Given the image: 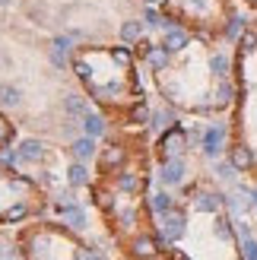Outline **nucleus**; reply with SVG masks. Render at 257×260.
I'll return each mask as SVG.
<instances>
[{
    "instance_id": "obj_31",
    "label": "nucleus",
    "mask_w": 257,
    "mask_h": 260,
    "mask_svg": "<svg viewBox=\"0 0 257 260\" xmlns=\"http://www.w3.org/2000/svg\"><path fill=\"white\" fill-rule=\"evenodd\" d=\"M76 260H99V254H86V251H80V254H76Z\"/></svg>"
},
{
    "instance_id": "obj_19",
    "label": "nucleus",
    "mask_w": 257,
    "mask_h": 260,
    "mask_svg": "<svg viewBox=\"0 0 257 260\" xmlns=\"http://www.w3.org/2000/svg\"><path fill=\"white\" fill-rule=\"evenodd\" d=\"M213 232H216V238H219V241H232V229H229V219L226 216H216L213 219Z\"/></svg>"
},
{
    "instance_id": "obj_28",
    "label": "nucleus",
    "mask_w": 257,
    "mask_h": 260,
    "mask_svg": "<svg viewBox=\"0 0 257 260\" xmlns=\"http://www.w3.org/2000/svg\"><path fill=\"white\" fill-rule=\"evenodd\" d=\"M118 184H121V187H124V190H137V178H134V175H131V172H124V175H121V178H118Z\"/></svg>"
},
{
    "instance_id": "obj_26",
    "label": "nucleus",
    "mask_w": 257,
    "mask_h": 260,
    "mask_svg": "<svg viewBox=\"0 0 257 260\" xmlns=\"http://www.w3.org/2000/svg\"><path fill=\"white\" fill-rule=\"evenodd\" d=\"M121 159H124V152H121L118 146H111V149H108L105 155H102V165H118Z\"/></svg>"
},
{
    "instance_id": "obj_23",
    "label": "nucleus",
    "mask_w": 257,
    "mask_h": 260,
    "mask_svg": "<svg viewBox=\"0 0 257 260\" xmlns=\"http://www.w3.org/2000/svg\"><path fill=\"white\" fill-rule=\"evenodd\" d=\"M175 124V118H172V111H156V114H152V127H156V130H169Z\"/></svg>"
},
{
    "instance_id": "obj_16",
    "label": "nucleus",
    "mask_w": 257,
    "mask_h": 260,
    "mask_svg": "<svg viewBox=\"0 0 257 260\" xmlns=\"http://www.w3.org/2000/svg\"><path fill=\"white\" fill-rule=\"evenodd\" d=\"M67 181H70L73 187L89 184V172H86V165H83V162H73V165H70V172H67Z\"/></svg>"
},
{
    "instance_id": "obj_4",
    "label": "nucleus",
    "mask_w": 257,
    "mask_h": 260,
    "mask_svg": "<svg viewBox=\"0 0 257 260\" xmlns=\"http://www.w3.org/2000/svg\"><path fill=\"white\" fill-rule=\"evenodd\" d=\"M187 45H190V38H187L184 29H169V32L162 35V48L169 51V54H181Z\"/></svg>"
},
{
    "instance_id": "obj_1",
    "label": "nucleus",
    "mask_w": 257,
    "mask_h": 260,
    "mask_svg": "<svg viewBox=\"0 0 257 260\" xmlns=\"http://www.w3.org/2000/svg\"><path fill=\"white\" fill-rule=\"evenodd\" d=\"M184 146H187V137H184V130H181V127H169V130H165V137H162V143H159V149H162V159H165V155H172V159H178V155L184 152Z\"/></svg>"
},
{
    "instance_id": "obj_13",
    "label": "nucleus",
    "mask_w": 257,
    "mask_h": 260,
    "mask_svg": "<svg viewBox=\"0 0 257 260\" xmlns=\"http://www.w3.org/2000/svg\"><path fill=\"white\" fill-rule=\"evenodd\" d=\"M143 29H146V25L140 22V19H127V22L121 25V38H124L127 45H131V42H140V38H143Z\"/></svg>"
},
{
    "instance_id": "obj_36",
    "label": "nucleus",
    "mask_w": 257,
    "mask_h": 260,
    "mask_svg": "<svg viewBox=\"0 0 257 260\" xmlns=\"http://www.w3.org/2000/svg\"><path fill=\"white\" fill-rule=\"evenodd\" d=\"M254 203H257V190H254Z\"/></svg>"
},
{
    "instance_id": "obj_14",
    "label": "nucleus",
    "mask_w": 257,
    "mask_h": 260,
    "mask_svg": "<svg viewBox=\"0 0 257 260\" xmlns=\"http://www.w3.org/2000/svg\"><path fill=\"white\" fill-rule=\"evenodd\" d=\"M146 60H149V67H152V70H165V63H169V51H165L162 45L146 48Z\"/></svg>"
},
{
    "instance_id": "obj_17",
    "label": "nucleus",
    "mask_w": 257,
    "mask_h": 260,
    "mask_svg": "<svg viewBox=\"0 0 257 260\" xmlns=\"http://www.w3.org/2000/svg\"><path fill=\"white\" fill-rule=\"evenodd\" d=\"M0 102H4V105H19V102H22L19 86H10V83H4V86H0Z\"/></svg>"
},
{
    "instance_id": "obj_32",
    "label": "nucleus",
    "mask_w": 257,
    "mask_h": 260,
    "mask_svg": "<svg viewBox=\"0 0 257 260\" xmlns=\"http://www.w3.org/2000/svg\"><path fill=\"white\" fill-rule=\"evenodd\" d=\"M0 260H13V254H10V248H0Z\"/></svg>"
},
{
    "instance_id": "obj_33",
    "label": "nucleus",
    "mask_w": 257,
    "mask_h": 260,
    "mask_svg": "<svg viewBox=\"0 0 257 260\" xmlns=\"http://www.w3.org/2000/svg\"><path fill=\"white\" fill-rule=\"evenodd\" d=\"M146 4H165V0H146Z\"/></svg>"
},
{
    "instance_id": "obj_30",
    "label": "nucleus",
    "mask_w": 257,
    "mask_h": 260,
    "mask_svg": "<svg viewBox=\"0 0 257 260\" xmlns=\"http://www.w3.org/2000/svg\"><path fill=\"white\" fill-rule=\"evenodd\" d=\"M146 118H149V111H146V108H137V111H134V121H140V124H143Z\"/></svg>"
},
{
    "instance_id": "obj_11",
    "label": "nucleus",
    "mask_w": 257,
    "mask_h": 260,
    "mask_svg": "<svg viewBox=\"0 0 257 260\" xmlns=\"http://www.w3.org/2000/svg\"><path fill=\"white\" fill-rule=\"evenodd\" d=\"M19 155H22V162H42L45 159V146L38 140H22Z\"/></svg>"
},
{
    "instance_id": "obj_9",
    "label": "nucleus",
    "mask_w": 257,
    "mask_h": 260,
    "mask_svg": "<svg viewBox=\"0 0 257 260\" xmlns=\"http://www.w3.org/2000/svg\"><path fill=\"white\" fill-rule=\"evenodd\" d=\"M70 152L76 155V162H86V159H92L95 155V137H80V140H73V146H70Z\"/></svg>"
},
{
    "instance_id": "obj_24",
    "label": "nucleus",
    "mask_w": 257,
    "mask_h": 260,
    "mask_svg": "<svg viewBox=\"0 0 257 260\" xmlns=\"http://www.w3.org/2000/svg\"><path fill=\"white\" fill-rule=\"evenodd\" d=\"M241 257H245V260H257V241L251 235L241 238Z\"/></svg>"
},
{
    "instance_id": "obj_10",
    "label": "nucleus",
    "mask_w": 257,
    "mask_h": 260,
    "mask_svg": "<svg viewBox=\"0 0 257 260\" xmlns=\"http://www.w3.org/2000/svg\"><path fill=\"white\" fill-rule=\"evenodd\" d=\"M80 124H83V134L86 137H102V134H105V118L95 114V111H86L83 118H80Z\"/></svg>"
},
{
    "instance_id": "obj_6",
    "label": "nucleus",
    "mask_w": 257,
    "mask_h": 260,
    "mask_svg": "<svg viewBox=\"0 0 257 260\" xmlns=\"http://www.w3.org/2000/svg\"><path fill=\"white\" fill-rule=\"evenodd\" d=\"M159 178H162V184H181L184 181V162L181 159H165Z\"/></svg>"
},
{
    "instance_id": "obj_34",
    "label": "nucleus",
    "mask_w": 257,
    "mask_h": 260,
    "mask_svg": "<svg viewBox=\"0 0 257 260\" xmlns=\"http://www.w3.org/2000/svg\"><path fill=\"white\" fill-rule=\"evenodd\" d=\"M7 4H10V0H0V7H7Z\"/></svg>"
},
{
    "instance_id": "obj_2",
    "label": "nucleus",
    "mask_w": 257,
    "mask_h": 260,
    "mask_svg": "<svg viewBox=\"0 0 257 260\" xmlns=\"http://www.w3.org/2000/svg\"><path fill=\"white\" fill-rule=\"evenodd\" d=\"M222 140H226V130L219 124H213L203 130V152L210 155V159H216V155L222 152Z\"/></svg>"
},
{
    "instance_id": "obj_35",
    "label": "nucleus",
    "mask_w": 257,
    "mask_h": 260,
    "mask_svg": "<svg viewBox=\"0 0 257 260\" xmlns=\"http://www.w3.org/2000/svg\"><path fill=\"white\" fill-rule=\"evenodd\" d=\"M0 63H7V57H0Z\"/></svg>"
},
{
    "instance_id": "obj_12",
    "label": "nucleus",
    "mask_w": 257,
    "mask_h": 260,
    "mask_svg": "<svg viewBox=\"0 0 257 260\" xmlns=\"http://www.w3.org/2000/svg\"><path fill=\"white\" fill-rule=\"evenodd\" d=\"M63 111H67L70 118H83V114L89 111V102L83 95H67L63 99Z\"/></svg>"
},
{
    "instance_id": "obj_7",
    "label": "nucleus",
    "mask_w": 257,
    "mask_h": 260,
    "mask_svg": "<svg viewBox=\"0 0 257 260\" xmlns=\"http://www.w3.org/2000/svg\"><path fill=\"white\" fill-rule=\"evenodd\" d=\"M210 70L216 80H229V73H232V60H229L226 51H213V57H210Z\"/></svg>"
},
{
    "instance_id": "obj_22",
    "label": "nucleus",
    "mask_w": 257,
    "mask_h": 260,
    "mask_svg": "<svg viewBox=\"0 0 257 260\" xmlns=\"http://www.w3.org/2000/svg\"><path fill=\"white\" fill-rule=\"evenodd\" d=\"M143 19H146V25H149V29H165V25H172L169 19H162V16H159V13L152 10V7L143 13Z\"/></svg>"
},
{
    "instance_id": "obj_27",
    "label": "nucleus",
    "mask_w": 257,
    "mask_h": 260,
    "mask_svg": "<svg viewBox=\"0 0 257 260\" xmlns=\"http://www.w3.org/2000/svg\"><path fill=\"white\" fill-rule=\"evenodd\" d=\"M111 57L118 60L121 67H127V63H131V51H127V48H114V51H111Z\"/></svg>"
},
{
    "instance_id": "obj_21",
    "label": "nucleus",
    "mask_w": 257,
    "mask_h": 260,
    "mask_svg": "<svg viewBox=\"0 0 257 260\" xmlns=\"http://www.w3.org/2000/svg\"><path fill=\"white\" fill-rule=\"evenodd\" d=\"M134 254L152 257V254H156V241H152V238H137V241H134Z\"/></svg>"
},
{
    "instance_id": "obj_25",
    "label": "nucleus",
    "mask_w": 257,
    "mask_h": 260,
    "mask_svg": "<svg viewBox=\"0 0 257 260\" xmlns=\"http://www.w3.org/2000/svg\"><path fill=\"white\" fill-rule=\"evenodd\" d=\"M73 70H76V76H80L83 83H89V80H92V67H89L86 60H73Z\"/></svg>"
},
{
    "instance_id": "obj_20",
    "label": "nucleus",
    "mask_w": 257,
    "mask_h": 260,
    "mask_svg": "<svg viewBox=\"0 0 257 260\" xmlns=\"http://www.w3.org/2000/svg\"><path fill=\"white\" fill-rule=\"evenodd\" d=\"M121 92V86L118 83H105V86H92V95L95 99H105V102H111L114 95Z\"/></svg>"
},
{
    "instance_id": "obj_3",
    "label": "nucleus",
    "mask_w": 257,
    "mask_h": 260,
    "mask_svg": "<svg viewBox=\"0 0 257 260\" xmlns=\"http://www.w3.org/2000/svg\"><path fill=\"white\" fill-rule=\"evenodd\" d=\"M162 235H165V241H178L184 235V213H165V219H162Z\"/></svg>"
},
{
    "instance_id": "obj_29",
    "label": "nucleus",
    "mask_w": 257,
    "mask_h": 260,
    "mask_svg": "<svg viewBox=\"0 0 257 260\" xmlns=\"http://www.w3.org/2000/svg\"><path fill=\"white\" fill-rule=\"evenodd\" d=\"M7 216H10V222H13V219H22V216H25V206H22V203L10 206V213H7Z\"/></svg>"
},
{
    "instance_id": "obj_15",
    "label": "nucleus",
    "mask_w": 257,
    "mask_h": 260,
    "mask_svg": "<svg viewBox=\"0 0 257 260\" xmlns=\"http://www.w3.org/2000/svg\"><path fill=\"white\" fill-rule=\"evenodd\" d=\"M60 216H63V222H70L73 229H83V225H86V216H83V210H76L73 203L60 206Z\"/></svg>"
},
{
    "instance_id": "obj_5",
    "label": "nucleus",
    "mask_w": 257,
    "mask_h": 260,
    "mask_svg": "<svg viewBox=\"0 0 257 260\" xmlns=\"http://www.w3.org/2000/svg\"><path fill=\"white\" fill-rule=\"evenodd\" d=\"M70 48H73V35H57L54 42H51V63H54V67H63Z\"/></svg>"
},
{
    "instance_id": "obj_18",
    "label": "nucleus",
    "mask_w": 257,
    "mask_h": 260,
    "mask_svg": "<svg viewBox=\"0 0 257 260\" xmlns=\"http://www.w3.org/2000/svg\"><path fill=\"white\" fill-rule=\"evenodd\" d=\"M152 210H156L159 216H165V213L175 210V200L169 197V193H156V197H152Z\"/></svg>"
},
{
    "instance_id": "obj_8",
    "label": "nucleus",
    "mask_w": 257,
    "mask_h": 260,
    "mask_svg": "<svg viewBox=\"0 0 257 260\" xmlns=\"http://www.w3.org/2000/svg\"><path fill=\"white\" fill-rule=\"evenodd\" d=\"M222 193H210V190H200L197 193V200H194V206L200 213H219V206H222Z\"/></svg>"
}]
</instances>
